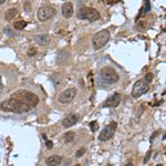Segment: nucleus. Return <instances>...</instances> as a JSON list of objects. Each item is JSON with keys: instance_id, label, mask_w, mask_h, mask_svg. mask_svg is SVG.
Listing matches in <instances>:
<instances>
[{"instance_id": "nucleus-11", "label": "nucleus", "mask_w": 166, "mask_h": 166, "mask_svg": "<svg viewBox=\"0 0 166 166\" xmlns=\"http://www.w3.org/2000/svg\"><path fill=\"white\" fill-rule=\"evenodd\" d=\"M78 121H79V116H78L76 114H70V115H68V116L62 121V125H63V127L69 128L74 125V124H76Z\"/></svg>"}, {"instance_id": "nucleus-1", "label": "nucleus", "mask_w": 166, "mask_h": 166, "mask_svg": "<svg viewBox=\"0 0 166 166\" xmlns=\"http://www.w3.org/2000/svg\"><path fill=\"white\" fill-rule=\"evenodd\" d=\"M0 110L3 112H12V113H24V112L30 111L31 109L28 108L27 105H24V103H21L18 100L9 98L8 100L0 103Z\"/></svg>"}, {"instance_id": "nucleus-6", "label": "nucleus", "mask_w": 166, "mask_h": 166, "mask_svg": "<svg viewBox=\"0 0 166 166\" xmlns=\"http://www.w3.org/2000/svg\"><path fill=\"white\" fill-rule=\"evenodd\" d=\"M116 128H117V123L116 122L110 123L108 126H105L102 131H101V133H100V135H99V141L104 142V141H109L110 138H112L113 135L115 134Z\"/></svg>"}, {"instance_id": "nucleus-10", "label": "nucleus", "mask_w": 166, "mask_h": 166, "mask_svg": "<svg viewBox=\"0 0 166 166\" xmlns=\"http://www.w3.org/2000/svg\"><path fill=\"white\" fill-rule=\"evenodd\" d=\"M122 101V95L120 93H114L113 95H111L106 101L104 102L103 106L104 108H116L117 105Z\"/></svg>"}, {"instance_id": "nucleus-22", "label": "nucleus", "mask_w": 166, "mask_h": 166, "mask_svg": "<svg viewBox=\"0 0 166 166\" xmlns=\"http://www.w3.org/2000/svg\"><path fill=\"white\" fill-rule=\"evenodd\" d=\"M37 54V50L35 49H29L28 50V55L29 57H33V55Z\"/></svg>"}, {"instance_id": "nucleus-13", "label": "nucleus", "mask_w": 166, "mask_h": 166, "mask_svg": "<svg viewBox=\"0 0 166 166\" xmlns=\"http://www.w3.org/2000/svg\"><path fill=\"white\" fill-rule=\"evenodd\" d=\"M47 164L49 166H58L61 164L62 162V158L61 156H59V155H51L49 157L47 158Z\"/></svg>"}, {"instance_id": "nucleus-25", "label": "nucleus", "mask_w": 166, "mask_h": 166, "mask_svg": "<svg viewBox=\"0 0 166 166\" xmlns=\"http://www.w3.org/2000/svg\"><path fill=\"white\" fill-rule=\"evenodd\" d=\"M119 2V0H112V1H106V3L109 5H114V3H117Z\"/></svg>"}, {"instance_id": "nucleus-9", "label": "nucleus", "mask_w": 166, "mask_h": 166, "mask_svg": "<svg viewBox=\"0 0 166 166\" xmlns=\"http://www.w3.org/2000/svg\"><path fill=\"white\" fill-rule=\"evenodd\" d=\"M76 87H70V89H67L65 91L61 92L58 100L60 103H70L76 98Z\"/></svg>"}, {"instance_id": "nucleus-19", "label": "nucleus", "mask_w": 166, "mask_h": 166, "mask_svg": "<svg viewBox=\"0 0 166 166\" xmlns=\"http://www.w3.org/2000/svg\"><path fill=\"white\" fill-rule=\"evenodd\" d=\"M90 127H91V130H92L93 132H96V131H98V128H99L98 122H96V121H93V122H91V123H90Z\"/></svg>"}, {"instance_id": "nucleus-29", "label": "nucleus", "mask_w": 166, "mask_h": 166, "mask_svg": "<svg viewBox=\"0 0 166 166\" xmlns=\"http://www.w3.org/2000/svg\"><path fill=\"white\" fill-rule=\"evenodd\" d=\"M73 166H81L80 164H76V165H73Z\"/></svg>"}, {"instance_id": "nucleus-27", "label": "nucleus", "mask_w": 166, "mask_h": 166, "mask_svg": "<svg viewBox=\"0 0 166 166\" xmlns=\"http://www.w3.org/2000/svg\"><path fill=\"white\" fill-rule=\"evenodd\" d=\"M124 166H133V164H132V163H127V164H125Z\"/></svg>"}, {"instance_id": "nucleus-7", "label": "nucleus", "mask_w": 166, "mask_h": 166, "mask_svg": "<svg viewBox=\"0 0 166 166\" xmlns=\"http://www.w3.org/2000/svg\"><path fill=\"white\" fill-rule=\"evenodd\" d=\"M55 9L51 6H42L37 12V18L40 21H47L55 15Z\"/></svg>"}, {"instance_id": "nucleus-17", "label": "nucleus", "mask_w": 166, "mask_h": 166, "mask_svg": "<svg viewBox=\"0 0 166 166\" xmlns=\"http://www.w3.org/2000/svg\"><path fill=\"white\" fill-rule=\"evenodd\" d=\"M74 136H76V135H74L73 132H68L67 134L64 135V141H65L67 143H70L74 140Z\"/></svg>"}, {"instance_id": "nucleus-5", "label": "nucleus", "mask_w": 166, "mask_h": 166, "mask_svg": "<svg viewBox=\"0 0 166 166\" xmlns=\"http://www.w3.org/2000/svg\"><path fill=\"white\" fill-rule=\"evenodd\" d=\"M101 76H102L103 81H105L109 84H113V83H116L120 80V76L117 74V72L114 69L110 67H104L101 70Z\"/></svg>"}, {"instance_id": "nucleus-3", "label": "nucleus", "mask_w": 166, "mask_h": 166, "mask_svg": "<svg viewBox=\"0 0 166 166\" xmlns=\"http://www.w3.org/2000/svg\"><path fill=\"white\" fill-rule=\"evenodd\" d=\"M110 38L111 35L109 30H101V31L96 32L94 35L93 39H92V43H93L94 49L99 50L101 48H103L109 42Z\"/></svg>"}, {"instance_id": "nucleus-26", "label": "nucleus", "mask_w": 166, "mask_h": 166, "mask_svg": "<svg viewBox=\"0 0 166 166\" xmlns=\"http://www.w3.org/2000/svg\"><path fill=\"white\" fill-rule=\"evenodd\" d=\"M146 9H145V12H147L149 10V1H146Z\"/></svg>"}, {"instance_id": "nucleus-8", "label": "nucleus", "mask_w": 166, "mask_h": 166, "mask_svg": "<svg viewBox=\"0 0 166 166\" xmlns=\"http://www.w3.org/2000/svg\"><path fill=\"white\" fill-rule=\"evenodd\" d=\"M149 84L146 83L144 80H138V81L135 82L134 87H133V90H132V96L133 98H140L143 94H145L147 91H149Z\"/></svg>"}, {"instance_id": "nucleus-2", "label": "nucleus", "mask_w": 166, "mask_h": 166, "mask_svg": "<svg viewBox=\"0 0 166 166\" xmlns=\"http://www.w3.org/2000/svg\"><path fill=\"white\" fill-rule=\"evenodd\" d=\"M10 98L20 101L21 103H24V105H27V106L30 109H33L35 106H37L39 103L38 95H35V93H32V92H29V91H26V90L17 91V92L12 94Z\"/></svg>"}, {"instance_id": "nucleus-4", "label": "nucleus", "mask_w": 166, "mask_h": 166, "mask_svg": "<svg viewBox=\"0 0 166 166\" xmlns=\"http://www.w3.org/2000/svg\"><path fill=\"white\" fill-rule=\"evenodd\" d=\"M78 18L79 19H85L89 21H96L100 19L99 11L94 8L90 7H82L78 12Z\"/></svg>"}, {"instance_id": "nucleus-30", "label": "nucleus", "mask_w": 166, "mask_h": 166, "mask_svg": "<svg viewBox=\"0 0 166 166\" xmlns=\"http://www.w3.org/2000/svg\"><path fill=\"white\" fill-rule=\"evenodd\" d=\"M156 166H163V165H162V164H158V165H156Z\"/></svg>"}, {"instance_id": "nucleus-18", "label": "nucleus", "mask_w": 166, "mask_h": 166, "mask_svg": "<svg viewBox=\"0 0 166 166\" xmlns=\"http://www.w3.org/2000/svg\"><path fill=\"white\" fill-rule=\"evenodd\" d=\"M144 81H145L147 84L151 83V82L153 81V73H146L145 78H144Z\"/></svg>"}, {"instance_id": "nucleus-15", "label": "nucleus", "mask_w": 166, "mask_h": 166, "mask_svg": "<svg viewBox=\"0 0 166 166\" xmlns=\"http://www.w3.org/2000/svg\"><path fill=\"white\" fill-rule=\"evenodd\" d=\"M35 40L38 42L39 44L41 46H44V44H47L49 42V35H39L35 37Z\"/></svg>"}, {"instance_id": "nucleus-23", "label": "nucleus", "mask_w": 166, "mask_h": 166, "mask_svg": "<svg viewBox=\"0 0 166 166\" xmlns=\"http://www.w3.org/2000/svg\"><path fill=\"white\" fill-rule=\"evenodd\" d=\"M46 146H47V149H51L53 147V143L51 142V141H46Z\"/></svg>"}, {"instance_id": "nucleus-21", "label": "nucleus", "mask_w": 166, "mask_h": 166, "mask_svg": "<svg viewBox=\"0 0 166 166\" xmlns=\"http://www.w3.org/2000/svg\"><path fill=\"white\" fill-rule=\"evenodd\" d=\"M151 154H152V152H151V151H149L147 153H146L145 157H144V160H143V163L146 164L147 162H149V157H151Z\"/></svg>"}, {"instance_id": "nucleus-12", "label": "nucleus", "mask_w": 166, "mask_h": 166, "mask_svg": "<svg viewBox=\"0 0 166 166\" xmlns=\"http://www.w3.org/2000/svg\"><path fill=\"white\" fill-rule=\"evenodd\" d=\"M73 5L72 2H70V1H68V2H65L62 6V15H63L64 18H71L73 15Z\"/></svg>"}, {"instance_id": "nucleus-24", "label": "nucleus", "mask_w": 166, "mask_h": 166, "mask_svg": "<svg viewBox=\"0 0 166 166\" xmlns=\"http://www.w3.org/2000/svg\"><path fill=\"white\" fill-rule=\"evenodd\" d=\"M3 90V83H2V79H1V76H0V93L2 92Z\"/></svg>"}, {"instance_id": "nucleus-16", "label": "nucleus", "mask_w": 166, "mask_h": 166, "mask_svg": "<svg viewBox=\"0 0 166 166\" xmlns=\"http://www.w3.org/2000/svg\"><path fill=\"white\" fill-rule=\"evenodd\" d=\"M26 27H27V21L22 20V19L16 21L15 24H13V28L17 30H22V29H24Z\"/></svg>"}, {"instance_id": "nucleus-20", "label": "nucleus", "mask_w": 166, "mask_h": 166, "mask_svg": "<svg viewBox=\"0 0 166 166\" xmlns=\"http://www.w3.org/2000/svg\"><path fill=\"white\" fill-rule=\"evenodd\" d=\"M84 153H85V149H84V147H82V149H80L79 151L76 153V157H81Z\"/></svg>"}, {"instance_id": "nucleus-28", "label": "nucleus", "mask_w": 166, "mask_h": 166, "mask_svg": "<svg viewBox=\"0 0 166 166\" xmlns=\"http://www.w3.org/2000/svg\"><path fill=\"white\" fill-rule=\"evenodd\" d=\"M3 2H5V0H0V5H2Z\"/></svg>"}, {"instance_id": "nucleus-14", "label": "nucleus", "mask_w": 166, "mask_h": 166, "mask_svg": "<svg viewBox=\"0 0 166 166\" xmlns=\"http://www.w3.org/2000/svg\"><path fill=\"white\" fill-rule=\"evenodd\" d=\"M17 13H18L17 8L8 9V10L6 11V13H5V19H6L7 21H11L12 19H15V17L17 16Z\"/></svg>"}]
</instances>
